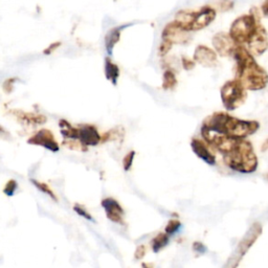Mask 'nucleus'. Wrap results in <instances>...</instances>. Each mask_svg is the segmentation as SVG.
Returning a JSON list of instances; mask_svg holds the SVG:
<instances>
[{
    "instance_id": "1",
    "label": "nucleus",
    "mask_w": 268,
    "mask_h": 268,
    "mask_svg": "<svg viewBox=\"0 0 268 268\" xmlns=\"http://www.w3.org/2000/svg\"><path fill=\"white\" fill-rule=\"evenodd\" d=\"M260 128L256 120H245L225 112H215L203 120L201 133L223 135L235 139H245Z\"/></svg>"
},
{
    "instance_id": "2",
    "label": "nucleus",
    "mask_w": 268,
    "mask_h": 268,
    "mask_svg": "<svg viewBox=\"0 0 268 268\" xmlns=\"http://www.w3.org/2000/svg\"><path fill=\"white\" fill-rule=\"evenodd\" d=\"M236 61V77L246 90H262L268 84V74L262 68L245 46L238 45L233 54Z\"/></svg>"
},
{
    "instance_id": "3",
    "label": "nucleus",
    "mask_w": 268,
    "mask_h": 268,
    "mask_svg": "<svg viewBox=\"0 0 268 268\" xmlns=\"http://www.w3.org/2000/svg\"><path fill=\"white\" fill-rule=\"evenodd\" d=\"M223 161L230 169L243 174L254 173L258 168V157L251 141L238 139L232 149L223 154Z\"/></svg>"
},
{
    "instance_id": "4",
    "label": "nucleus",
    "mask_w": 268,
    "mask_h": 268,
    "mask_svg": "<svg viewBox=\"0 0 268 268\" xmlns=\"http://www.w3.org/2000/svg\"><path fill=\"white\" fill-rule=\"evenodd\" d=\"M260 25V15L257 8H254L249 15H243L235 20L229 35L237 45L244 46L249 44Z\"/></svg>"
},
{
    "instance_id": "5",
    "label": "nucleus",
    "mask_w": 268,
    "mask_h": 268,
    "mask_svg": "<svg viewBox=\"0 0 268 268\" xmlns=\"http://www.w3.org/2000/svg\"><path fill=\"white\" fill-rule=\"evenodd\" d=\"M262 234V225L258 222L254 223L250 230L244 235L242 240L239 242L237 249L231 256V258L226 262L223 268H238L241 260L245 256V254L250 251L251 247L255 244L258 238Z\"/></svg>"
},
{
    "instance_id": "6",
    "label": "nucleus",
    "mask_w": 268,
    "mask_h": 268,
    "mask_svg": "<svg viewBox=\"0 0 268 268\" xmlns=\"http://www.w3.org/2000/svg\"><path fill=\"white\" fill-rule=\"evenodd\" d=\"M221 100L226 110L233 111L244 104L247 99L246 89L237 80L228 81L221 88Z\"/></svg>"
},
{
    "instance_id": "7",
    "label": "nucleus",
    "mask_w": 268,
    "mask_h": 268,
    "mask_svg": "<svg viewBox=\"0 0 268 268\" xmlns=\"http://www.w3.org/2000/svg\"><path fill=\"white\" fill-rule=\"evenodd\" d=\"M28 143L34 146L43 147L48 151L58 152L59 151V143L56 140L54 133L48 129H41L33 136L28 139Z\"/></svg>"
},
{
    "instance_id": "8",
    "label": "nucleus",
    "mask_w": 268,
    "mask_h": 268,
    "mask_svg": "<svg viewBox=\"0 0 268 268\" xmlns=\"http://www.w3.org/2000/svg\"><path fill=\"white\" fill-rule=\"evenodd\" d=\"M268 48V36L266 30L260 25L257 29L256 34L252 38V40L247 44V51L249 53L255 57V56H261L266 52Z\"/></svg>"
},
{
    "instance_id": "9",
    "label": "nucleus",
    "mask_w": 268,
    "mask_h": 268,
    "mask_svg": "<svg viewBox=\"0 0 268 268\" xmlns=\"http://www.w3.org/2000/svg\"><path fill=\"white\" fill-rule=\"evenodd\" d=\"M213 45L216 54L221 57H231L233 56L236 47L238 46L233 39L226 33H218L213 38Z\"/></svg>"
},
{
    "instance_id": "10",
    "label": "nucleus",
    "mask_w": 268,
    "mask_h": 268,
    "mask_svg": "<svg viewBox=\"0 0 268 268\" xmlns=\"http://www.w3.org/2000/svg\"><path fill=\"white\" fill-rule=\"evenodd\" d=\"M216 18V10L211 7H203L199 11L194 12L193 23L191 28V32L200 31L204 28L209 27Z\"/></svg>"
},
{
    "instance_id": "11",
    "label": "nucleus",
    "mask_w": 268,
    "mask_h": 268,
    "mask_svg": "<svg viewBox=\"0 0 268 268\" xmlns=\"http://www.w3.org/2000/svg\"><path fill=\"white\" fill-rule=\"evenodd\" d=\"M191 148L195 155L199 157L204 162H207L210 166H215L216 164V156L210 149V146L207 142L199 139L193 138L191 140Z\"/></svg>"
},
{
    "instance_id": "12",
    "label": "nucleus",
    "mask_w": 268,
    "mask_h": 268,
    "mask_svg": "<svg viewBox=\"0 0 268 268\" xmlns=\"http://www.w3.org/2000/svg\"><path fill=\"white\" fill-rule=\"evenodd\" d=\"M195 63H199L203 67H215L218 64L217 54L210 47L205 45H199L194 53Z\"/></svg>"
},
{
    "instance_id": "13",
    "label": "nucleus",
    "mask_w": 268,
    "mask_h": 268,
    "mask_svg": "<svg viewBox=\"0 0 268 268\" xmlns=\"http://www.w3.org/2000/svg\"><path fill=\"white\" fill-rule=\"evenodd\" d=\"M102 207L105 210L107 218L117 224H124V210L121 205L113 198H105L102 200Z\"/></svg>"
},
{
    "instance_id": "14",
    "label": "nucleus",
    "mask_w": 268,
    "mask_h": 268,
    "mask_svg": "<svg viewBox=\"0 0 268 268\" xmlns=\"http://www.w3.org/2000/svg\"><path fill=\"white\" fill-rule=\"evenodd\" d=\"M79 136L78 140L85 146L86 148L89 146H96L101 142V134L98 129L92 125H82L78 127Z\"/></svg>"
},
{
    "instance_id": "15",
    "label": "nucleus",
    "mask_w": 268,
    "mask_h": 268,
    "mask_svg": "<svg viewBox=\"0 0 268 268\" xmlns=\"http://www.w3.org/2000/svg\"><path fill=\"white\" fill-rule=\"evenodd\" d=\"M162 39L167 40L172 44L175 43H185L189 41V35L188 32H184L181 30L174 21L167 25L162 31Z\"/></svg>"
},
{
    "instance_id": "16",
    "label": "nucleus",
    "mask_w": 268,
    "mask_h": 268,
    "mask_svg": "<svg viewBox=\"0 0 268 268\" xmlns=\"http://www.w3.org/2000/svg\"><path fill=\"white\" fill-rule=\"evenodd\" d=\"M13 113L16 117L27 125L30 126H37V125H43L46 123V116L42 114H37L33 112H25L22 110H14Z\"/></svg>"
},
{
    "instance_id": "17",
    "label": "nucleus",
    "mask_w": 268,
    "mask_h": 268,
    "mask_svg": "<svg viewBox=\"0 0 268 268\" xmlns=\"http://www.w3.org/2000/svg\"><path fill=\"white\" fill-rule=\"evenodd\" d=\"M125 27H117L111 29L105 36V47L109 56L112 55L114 46L117 44V42L120 39V33L121 30Z\"/></svg>"
},
{
    "instance_id": "18",
    "label": "nucleus",
    "mask_w": 268,
    "mask_h": 268,
    "mask_svg": "<svg viewBox=\"0 0 268 268\" xmlns=\"http://www.w3.org/2000/svg\"><path fill=\"white\" fill-rule=\"evenodd\" d=\"M105 76L113 85H116L119 77V68L115 63H113L110 58L105 59Z\"/></svg>"
},
{
    "instance_id": "19",
    "label": "nucleus",
    "mask_w": 268,
    "mask_h": 268,
    "mask_svg": "<svg viewBox=\"0 0 268 268\" xmlns=\"http://www.w3.org/2000/svg\"><path fill=\"white\" fill-rule=\"evenodd\" d=\"M59 126L61 128V133L67 139H78L79 129L78 127H74L69 121L66 119H60Z\"/></svg>"
},
{
    "instance_id": "20",
    "label": "nucleus",
    "mask_w": 268,
    "mask_h": 268,
    "mask_svg": "<svg viewBox=\"0 0 268 268\" xmlns=\"http://www.w3.org/2000/svg\"><path fill=\"white\" fill-rule=\"evenodd\" d=\"M169 236L166 233H159L153 240L151 241L152 251L154 253H159L162 249H164L169 243Z\"/></svg>"
},
{
    "instance_id": "21",
    "label": "nucleus",
    "mask_w": 268,
    "mask_h": 268,
    "mask_svg": "<svg viewBox=\"0 0 268 268\" xmlns=\"http://www.w3.org/2000/svg\"><path fill=\"white\" fill-rule=\"evenodd\" d=\"M177 85V79L175 74L168 69L163 72L162 76V88L164 90H173Z\"/></svg>"
},
{
    "instance_id": "22",
    "label": "nucleus",
    "mask_w": 268,
    "mask_h": 268,
    "mask_svg": "<svg viewBox=\"0 0 268 268\" xmlns=\"http://www.w3.org/2000/svg\"><path fill=\"white\" fill-rule=\"evenodd\" d=\"M31 182L35 185V187L40 191L42 192L44 194H46L47 196H50L54 201H58V197L57 195L54 193V191L48 187V184H46L45 182H41V181H38L36 179H31Z\"/></svg>"
},
{
    "instance_id": "23",
    "label": "nucleus",
    "mask_w": 268,
    "mask_h": 268,
    "mask_svg": "<svg viewBox=\"0 0 268 268\" xmlns=\"http://www.w3.org/2000/svg\"><path fill=\"white\" fill-rule=\"evenodd\" d=\"M123 135V129L121 128H114L110 131L101 135V142H106L110 140H116Z\"/></svg>"
},
{
    "instance_id": "24",
    "label": "nucleus",
    "mask_w": 268,
    "mask_h": 268,
    "mask_svg": "<svg viewBox=\"0 0 268 268\" xmlns=\"http://www.w3.org/2000/svg\"><path fill=\"white\" fill-rule=\"evenodd\" d=\"M180 228H181L180 221H178L176 219H172L168 222L166 229H164V233H166L168 236H171V235H174L175 233H177Z\"/></svg>"
},
{
    "instance_id": "25",
    "label": "nucleus",
    "mask_w": 268,
    "mask_h": 268,
    "mask_svg": "<svg viewBox=\"0 0 268 268\" xmlns=\"http://www.w3.org/2000/svg\"><path fill=\"white\" fill-rule=\"evenodd\" d=\"M63 145L66 146L69 149L72 150H79V151H87V148L82 145V143L78 139H67L63 141Z\"/></svg>"
},
{
    "instance_id": "26",
    "label": "nucleus",
    "mask_w": 268,
    "mask_h": 268,
    "mask_svg": "<svg viewBox=\"0 0 268 268\" xmlns=\"http://www.w3.org/2000/svg\"><path fill=\"white\" fill-rule=\"evenodd\" d=\"M134 156H135V152L134 151H130L129 153H127L123 159V167L124 170L125 171H129L132 167V163L134 160Z\"/></svg>"
},
{
    "instance_id": "27",
    "label": "nucleus",
    "mask_w": 268,
    "mask_h": 268,
    "mask_svg": "<svg viewBox=\"0 0 268 268\" xmlns=\"http://www.w3.org/2000/svg\"><path fill=\"white\" fill-rule=\"evenodd\" d=\"M17 188H18V183L14 179H11L7 182L6 187L4 188V193L7 196H13L15 194Z\"/></svg>"
},
{
    "instance_id": "28",
    "label": "nucleus",
    "mask_w": 268,
    "mask_h": 268,
    "mask_svg": "<svg viewBox=\"0 0 268 268\" xmlns=\"http://www.w3.org/2000/svg\"><path fill=\"white\" fill-rule=\"evenodd\" d=\"M74 211H75L79 216L85 218L86 220L94 221L93 218H92V216H91L83 207H81V205H79V204H76V205H75V207H74Z\"/></svg>"
},
{
    "instance_id": "29",
    "label": "nucleus",
    "mask_w": 268,
    "mask_h": 268,
    "mask_svg": "<svg viewBox=\"0 0 268 268\" xmlns=\"http://www.w3.org/2000/svg\"><path fill=\"white\" fill-rule=\"evenodd\" d=\"M172 46H173V44L171 42H169V41H167V40L162 39L161 43L159 45V55L160 56L167 55L170 52V50L172 48Z\"/></svg>"
},
{
    "instance_id": "30",
    "label": "nucleus",
    "mask_w": 268,
    "mask_h": 268,
    "mask_svg": "<svg viewBox=\"0 0 268 268\" xmlns=\"http://www.w3.org/2000/svg\"><path fill=\"white\" fill-rule=\"evenodd\" d=\"M18 81V78L14 77V78H10L8 80H6L4 82V85H3V88L4 90L7 92V93H11L12 90L14 89V85H15V82Z\"/></svg>"
},
{
    "instance_id": "31",
    "label": "nucleus",
    "mask_w": 268,
    "mask_h": 268,
    "mask_svg": "<svg viewBox=\"0 0 268 268\" xmlns=\"http://www.w3.org/2000/svg\"><path fill=\"white\" fill-rule=\"evenodd\" d=\"M181 63H182V67L185 69V70H191L195 67V61L183 56L182 59H181Z\"/></svg>"
},
{
    "instance_id": "32",
    "label": "nucleus",
    "mask_w": 268,
    "mask_h": 268,
    "mask_svg": "<svg viewBox=\"0 0 268 268\" xmlns=\"http://www.w3.org/2000/svg\"><path fill=\"white\" fill-rule=\"evenodd\" d=\"M62 45V42H60V41H57V42H53L48 47H46L44 51H43V54L48 56L51 54H53L55 51H57L60 46Z\"/></svg>"
},
{
    "instance_id": "33",
    "label": "nucleus",
    "mask_w": 268,
    "mask_h": 268,
    "mask_svg": "<svg viewBox=\"0 0 268 268\" xmlns=\"http://www.w3.org/2000/svg\"><path fill=\"white\" fill-rule=\"evenodd\" d=\"M193 249L195 252L199 254H204L205 252H207V247H205L201 242H195L193 245Z\"/></svg>"
},
{
    "instance_id": "34",
    "label": "nucleus",
    "mask_w": 268,
    "mask_h": 268,
    "mask_svg": "<svg viewBox=\"0 0 268 268\" xmlns=\"http://www.w3.org/2000/svg\"><path fill=\"white\" fill-rule=\"evenodd\" d=\"M146 254V247L143 245H140L137 247V250L135 252V258L136 259H141Z\"/></svg>"
},
{
    "instance_id": "35",
    "label": "nucleus",
    "mask_w": 268,
    "mask_h": 268,
    "mask_svg": "<svg viewBox=\"0 0 268 268\" xmlns=\"http://www.w3.org/2000/svg\"><path fill=\"white\" fill-rule=\"evenodd\" d=\"M262 11H263L264 15L268 16V2H267V3H264V4L262 5Z\"/></svg>"
},
{
    "instance_id": "36",
    "label": "nucleus",
    "mask_w": 268,
    "mask_h": 268,
    "mask_svg": "<svg viewBox=\"0 0 268 268\" xmlns=\"http://www.w3.org/2000/svg\"><path fill=\"white\" fill-rule=\"evenodd\" d=\"M0 135H2V136H3V135H7V136L9 135V133H8L2 126H0Z\"/></svg>"
},
{
    "instance_id": "37",
    "label": "nucleus",
    "mask_w": 268,
    "mask_h": 268,
    "mask_svg": "<svg viewBox=\"0 0 268 268\" xmlns=\"http://www.w3.org/2000/svg\"><path fill=\"white\" fill-rule=\"evenodd\" d=\"M267 180H268V174H267Z\"/></svg>"
}]
</instances>
